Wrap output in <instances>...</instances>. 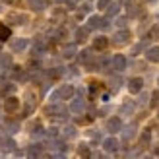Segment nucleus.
<instances>
[{
  "label": "nucleus",
  "instance_id": "obj_19",
  "mask_svg": "<svg viewBox=\"0 0 159 159\" xmlns=\"http://www.w3.org/2000/svg\"><path fill=\"white\" fill-rule=\"evenodd\" d=\"M8 20L14 21V23H25L27 21V18L23 14H10V16H8Z\"/></svg>",
  "mask_w": 159,
  "mask_h": 159
},
{
  "label": "nucleus",
  "instance_id": "obj_14",
  "mask_svg": "<svg viewBox=\"0 0 159 159\" xmlns=\"http://www.w3.org/2000/svg\"><path fill=\"white\" fill-rule=\"evenodd\" d=\"M87 33H89V27H78L76 29V41L78 43H84L87 39Z\"/></svg>",
  "mask_w": 159,
  "mask_h": 159
},
{
  "label": "nucleus",
  "instance_id": "obj_24",
  "mask_svg": "<svg viewBox=\"0 0 159 159\" xmlns=\"http://www.w3.org/2000/svg\"><path fill=\"white\" fill-rule=\"evenodd\" d=\"M118 8H120L118 4H113V2H111V4L107 6V16H109V18H111V16H116V14H118Z\"/></svg>",
  "mask_w": 159,
  "mask_h": 159
},
{
  "label": "nucleus",
  "instance_id": "obj_30",
  "mask_svg": "<svg viewBox=\"0 0 159 159\" xmlns=\"http://www.w3.org/2000/svg\"><path fill=\"white\" fill-rule=\"evenodd\" d=\"M109 4H111V0H97V8H101V10H107Z\"/></svg>",
  "mask_w": 159,
  "mask_h": 159
},
{
  "label": "nucleus",
  "instance_id": "obj_32",
  "mask_svg": "<svg viewBox=\"0 0 159 159\" xmlns=\"http://www.w3.org/2000/svg\"><path fill=\"white\" fill-rule=\"evenodd\" d=\"M39 134H43V126L37 122V124L33 126V136H39Z\"/></svg>",
  "mask_w": 159,
  "mask_h": 159
},
{
  "label": "nucleus",
  "instance_id": "obj_15",
  "mask_svg": "<svg viewBox=\"0 0 159 159\" xmlns=\"http://www.w3.org/2000/svg\"><path fill=\"white\" fill-rule=\"evenodd\" d=\"M134 136H136V124H130V126H126L122 130V138L124 140H132Z\"/></svg>",
  "mask_w": 159,
  "mask_h": 159
},
{
  "label": "nucleus",
  "instance_id": "obj_35",
  "mask_svg": "<svg viewBox=\"0 0 159 159\" xmlns=\"http://www.w3.org/2000/svg\"><path fill=\"white\" fill-rule=\"evenodd\" d=\"M57 4H62V2H68V0H54Z\"/></svg>",
  "mask_w": 159,
  "mask_h": 159
},
{
  "label": "nucleus",
  "instance_id": "obj_4",
  "mask_svg": "<svg viewBox=\"0 0 159 159\" xmlns=\"http://www.w3.org/2000/svg\"><path fill=\"white\" fill-rule=\"evenodd\" d=\"M105 128L109 130V132H118V130H120L122 128V122H120V118H118V116H111L109 118V120H107V124H105Z\"/></svg>",
  "mask_w": 159,
  "mask_h": 159
},
{
  "label": "nucleus",
  "instance_id": "obj_33",
  "mask_svg": "<svg viewBox=\"0 0 159 159\" xmlns=\"http://www.w3.org/2000/svg\"><path fill=\"white\" fill-rule=\"evenodd\" d=\"M144 47H146V43H138L136 47H134V51H132V54H138L142 49H144Z\"/></svg>",
  "mask_w": 159,
  "mask_h": 159
},
{
  "label": "nucleus",
  "instance_id": "obj_28",
  "mask_svg": "<svg viewBox=\"0 0 159 159\" xmlns=\"http://www.w3.org/2000/svg\"><path fill=\"white\" fill-rule=\"evenodd\" d=\"M152 105L153 107H159V91H153L152 93Z\"/></svg>",
  "mask_w": 159,
  "mask_h": 159
},
{
  "label": "nucleus",
  "instance_id": "obj_26",
  "mask_svg": "<svg viewBox=\"0 0 159 159\" xmlns=\"http://www.w3.org/2000/svg\"><path fill=\"white\" fill-rule=\"evenodd\" d=\"M64 136L66 138H74L76 136V128H74V126H66V128H64Z\"/></svg>",
  "mask_w": 159,
  "mask_h": 159
},
{
  "label": "nucleus",
  "instance_id": "obj_12",
  "mask_svg": "<svg viewBox=\"0 0 159 159\" xmlns=\"http://www.w3.org/2000/svg\"><path fill=\"white\" fill-rule=\"evenodd\" d=\"M146 58L149 62H159V47H152L146 51Z\"/></svg>",
  "mask_w": 159,
  "mask_h": 159
},
{
  "label": "nucleus",
  "instance_id": "obj_3",
  "mask_svg": "<svg viewBox=\"0 0 159 159\" xmlns=\"http://www.w3.org/2000/svg\"><path fill=\"white\" fill-rule=\"evenodd\" d=\"M142 87H144V80H142V78H132L130 82H128V91H130L132 95L140 93Z\"/></svg>",
  "mask_w": 159,
  "mask_h": 159
},
{
  "label": "nucleus",
  "instance_id": "obj_5",
  "mask_svg": "<svg viewBox=\"0 0 159 159\" xmlns=\"http://www.w3.org/2000/svg\"><path fill=\"white\" fill-rule=\"evenodd\" d=\"M97 27H109V21L99 18V16H91L89 18V29H97Z\"/></svg>",
  "mask_w": 159,
  "mask_h": 159
},
{
  "label": "nucleus",
  "instance_id": "obj_31",
  "mask_svg": "<svg viewBox=\"0 0 159 159\" xmlns=\"http://www.w3.org/2000/svg\"><path fill=\"white\" fill-rule=\"evenodd\" d=\"M111 87H113V91H116L118 87H120V78H115L113 82H111Z\"/></svg>",
  "mask_w": 159,
  "mask_h": 159
},
{
  "label": "nucleus",
  "instance_id": "obj_11",
  "mask_svg": "<svg viewBox=\"0 0 159 159\" xmlns=\"http://www.w3.org/2000/svg\"><path fill=\"white\" fill-rule=\"evenodd\" d=\"M10 47H12V52H21L27 47V41L25 39H16V41H12Z\"/></svg>",
  "mask_w": 159,
  "mask_h": 159
},
{
  "label": "nucleus",
  "instance_id": "obj_37",
  "mask_svg": "<svg viewBox=\"0 0 159 159\" xmlns=\"http://www.w3.org/2000/svg\"><path fill=\"white\" fill-rule=\"evenodd\" d=\"M149 2H155V0H149Z\"/></svg>",
  "mask_w": 159,
  "mask_h": 159
},
{
  "label": "nucleus",
  "instance_id": "obj_22",
  "mask_svg": "<svg viewBox=\"0 0 159 159\" xmlns=\"http://www.w3.org/2000/svg\"><path fill=\"white\" fill-rule=\"evenodd\" d=\"M64 57H66V58L76 57V45H66V47H64Z\"/></svg>",
  "mask_w": 159,
  "mask_h": 159
},
{
  "label": "nucleus",
  "instance_id": "obj_36",
  "mask_svg": "<svg viewBox=\"0 0 159 159\" xmlns=\"http://www.w3.org/2000/svg\"><path fill=\"white\" fill-rule=\"evenodd\" d=\"M4 2H14V0H4Z\"/></svg>",
  "mask_w": 159,
  "mask_h": 159
},
{
  "label": "nucleus",
  "instance_id": "obj_20",
  "mask_svg": "<svg viewBox=\"0 0 159 159\" xmlns=\"http://www.w3.org/2000/svg\"><path fill=\"white\" fill-rule=\"evenodd\" d=\"M12 91H14V84L6 82V84H2V85H0V95H4V97H6V95H10Z\"/></svg>",
  "mask_w": 159,
  "mask_h": 159
},
{
  "label": "nucleus",
  "instance_id": "obj_16",
  "mask_svg": "<svg viewBox=\"0 0 159 159\" xmlns=\"http://www.w3.org/2000/svg\"><path fill=\"white\" fill-rule=\"evenodd\" d=\"M27 155H29V157H39V155H43V146L33 144V146L27 149Z\"/></svg>",
  "mask_w": 159,
  "mask_h": 159
},
{
  "label": "nucleus",
  "instance_id": "obj_9",
  "mask_svg": "<svg viewBox=\"0 0 159 159\" xmlns=\"http://www.w3.org/2000/svg\"><path fill=\"white\" fill-rule=\"evenodd\" d=\"M72 95H74V87L72 85H62L58 89V97L60 99H72Z\"/></svg>",
  "mask_w": 159,
  "mask_h": 159
},
{
  "label": "nucleus",
  "instance_id": "obj_6",
  "mask_svg": "<svg viewBox=\"0 0 159 159\" xmlns=\"http://www.w3.org/2000/svg\"><path fill=\"white\" fill-rule=\"evenodd\" d=\"M0 149H2L4 153H10V152L16 149V142L12 138H2L0 140Z\"/></svg>",
  "mask_w": 159,
  "mask_h": 159
},
{
  "label": "nucleus",
  "instance_id": "obj_21",
  "mask_svg": "<svg viewBox=\"0 0 159 159\" xmlns=\"http://www.w3.org/2000/svg\"><path fill=\"white\" fill-rule=\"evenodd\" d=\"M4 128H6L8 132H10V134H16V132L20 130V122H14V120L10 122V120H8V122L4 124Z\"/></svg>",
  "mask_w": 159,
  "mask_h": 159
},
{
  "label": "nucleus",
  "instance_id": "obj_10",
  "mask_svg": "<svg viewBox=\"0 0 159 159\" xmlns=\"http://www.w3.org/2000/svg\"><path fill=\"white\" fill-rule=\"evenodd\" d=\"M103 148H105L107 152H116V149H118V140H116V138H107V140H103Z\"/></svg>",
  "mask_w": 159,
  "mask_h": 159
},
{
  "label": "nucleus",
  "instance_id": "obj_2",
  "mask_svg": "<svg viewBox=\"0 0 159 159\" xmlns=\"http://www.w3.org/2000/svg\"><path fill=\"white\" fill-rule=\"evenodd\" d=\"M4 109L8 113H16V111L20 109V99L14 97V95H8L6 97V103H4Z\"/></svg>",
  "mask_w": 159,
  "mask_h": 159
},
{
  "label": "nucleus",
  "instance_id": "obj_13",
  "mask_svg": "<svg viewBox=\"0 0 159 159\" xmlns=\"http://www.w3.org/2000/svg\"><path fill=\"white\" fill-rule=\"evenodd\" d=\"M107 45H109V39H107V37H97V39L93 41V49H95V51H105Z\"/></svg>",
  "mask_w": 159,
  "mask_h": 159
},
{
  "label": "nucleus",
  "instance_id": "obj_29",
  "mask_svg": "<svg viewBox=\"0 0 159 159\" xmlns=\"http://www.w3.org/2000/svg\"><path fill=\"white\" fill-rule=\"evenodd\" d=\"M10 62H12V58L8 57V54H2V57H0V64H2V66H8Z\"/></svg>",
  "mask_w": 159,
  "mask_h": 159
},
{
  "label": "nucleus",
  "instance_id": "obj_23",
  "mask_svg": "<svg viewBox=\"0 0 159 159\" xmlns=\"http://www.w3.org/2000/svg\"><path fill=\"white\" fill-rule=\"evenodd\" d=\"M78 155L80 157H89L91 153H89V148H87V144H82L78 148Z\"/></svg>",
  "mask_w": 159,
  "mask_h": 159
},
{
  "label": "nucleus",
  "instance_id": "obj_25",
  "mask_svg": "<svg viewBox=\"0 0 159 159\" xmlns=\"http://www.w3.org/2000/svg\"><path fill=\"white\" fill-rule=\"evenodd\" d=\"M80 60H82L84 64H89V62H91V51H82V54H80Z\"/></svg>",
  "mask_w": 159,
  "mask_h": 159
},
{
  "label": "nucleus",
  "instance_id": "obj_18",
  "mask_svg": "<svg viewBox=\"0 0 159 159\" xmlns=\"http://www.w3.org/2000/svg\"><path fill=\"white\" fill-rule=\"evenodd\" d=\"M149 142H152V134H149V130L142 132V136H140V148H146Z\"/></svg>",
  "mask_w": 159,
  "mask_h": 159
},
{
  "label": "nucleus",
  "instance_id": "obj_17",
  "mask_svg": "<svg viewBox=\"0 0 159 159\" xmlns=\"http://www.w3.org/2000/svg\"><path fill=\"white\" fill-rule=\"evenodd\" d=\"M10 37H12L10 27H6L4 23H0V41H6V39H10Z\"/></svg>",
  "mask_w": 159,
  "mask_h": 159
},
{
  "label": "nucleus",
  "instance_id": "obj_1",
  "mask_svg": "<svg viewBox=\"0 0 159 159\" xmlns=\"http://www.w3.org/2000/svg\"><path fill=\"white\" fill-rule=\"evenodd\" d=\"M128 41H130V31H128V29L118 31V33L115 35V39H113V43H115L116 47H122V45H126Z\"/></svg>",
  "mask_w": 159,
  "mask_h": 159
},
{
  "label": "nucleus",
  "instance_id": "obj_7",
  "mask_svg": "<svg viewBox=\"0 0 159 159\" xmlns=\"http://www.w3.org/2000/svg\"><path fill=\"white\" fill-rule=\"evenodd\" d=\"M113 68L116 70V72H122V70H126V58L122 57V54H116V57L113 58Z\"/></svg>",
  "mask_w": 159,
  "mask_h": 159
},
{
  "label": "nucleus",
  "instance_id": "obj_34",
  "mask_svg": "<svg viewBox=\"0 0 159 159\" xmlns=\"http://www.w3.org/2000/svg\"><path fill=\"white\" fill-rule=\"evenodd\" d=\"M49 136H51V138L58 136V128H51V130H49Z\"/></svg>",
  "mask_w": 159,
  "mask_h": 159
},
{
  "label": "nucleus",
  "instance_id": "obj_27",
  "mask_svg": "<svg viewBox=\"0 0 159 159\" xmlns=\"http://www.w3.org/2000/svg\"><path fill=\"white\" fill-rule=\"evenodd\" d=\"M159 37V25H153L149 29V39H157Z\"/></svg>",
  "mask_w": 159,
  "mask_h": 159
},
{
  "label": "nucleus",
  "instance_id": "obj_8",
  "mask_svg": "<svg viewBox=\"0 0 159 159\" xmlns=\"http://www.w3.org/2000/svg\"><path fill=\"white\" fill-rule=\"evenodd\" d=\"M84 109H85V101L82 97H76L72 101V105H70V111H72V113H82Z\"/></svg>",
  "mask_w": 159,
  "mask_h": 159
}]
</instances>
